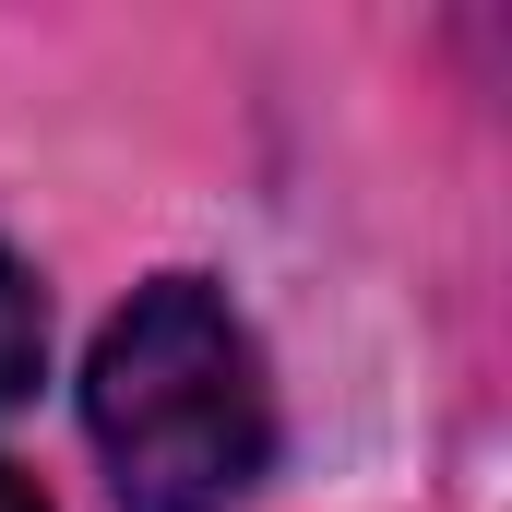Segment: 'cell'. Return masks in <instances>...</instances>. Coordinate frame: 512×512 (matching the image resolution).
I'll use <instances>...</instances> for the list:
<instances>
[{"label": "cell", "instance_id": "1", "mask_svg": "<svg viewBox=\"0 0 512 512\" xmlns=\"http://www.w3.org/2000/svg\"><path fill=\"white\" fill-rule=\"evenodd\" d=\"M84 429L131 512H239L274 477V382L203 274L131 286L84 358Z\"/></svg>", "mask_w": 512, "mask_h": 512}, {"label": "cell", "instance_id": "2", "mask_svg": "<svg viewBox=\"0 0 512 512\" xmlns=\"http://www.w3.org/2000/svg\"><path fill=\"white\" fill-rule=\"evenodd\" d=\"M36 370H48V298H36V274L0 251V417L36 393Z\"/></svg>", "mask_w": 512, "mask_h": 512}, {"label": "cell", "instance_id": "3", "mask_svg": "<svg viewBox=\"0 0 512 512\" xmlns=\"http://www.w3.org/2000/svg\"><path fill=\"white\" fill-rule=\"evenodd\" d=\"M0 512H48V501H36V477H12V465H0Z\"/></svg>", "mask_w": 512, "mask_h": 512}]
</instances>
